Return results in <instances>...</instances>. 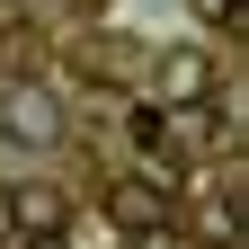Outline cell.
Masks as SVG:
<instances>
[{"mask_svg": "<svg viewBox=\"0 0 249 249\" xmlns=\"http://www.w3.org/2000/svg\"><path fill=\"white\" fill-rule=\"evenodd\" d=\"M18 240V205H9V178H0V249Z\"/></svg>", "mask_w": 249, "mask_h": 249, "instance_id": "ba28073f", "label": "cell"}, {"mask_svg": "<svg viewBox=\"0 0 249 249\" xmlns=\"http://www.w3.org/2000/svg\"><path fill=\"white\" fill-rule=\"evenodd\" d=\"M134 151L151 169H178L187 160V107H134Z\"/></svg>", "mask_w": 249, "mask_h": 249, "instance_id": "3957f363", "label": "cell"}, {"mask_svg": "<svg viewBox=\"0 0 249 249\" xmlns=\"http://www.w3.org/2000/svg\"><path fill=\"white\" fill-rule=\"evenodd\" d=\"M151 89H160V107H196V98H213V53H205V45H169L160 62H151Z\"/></svg>", "mask_w": 249, "mask_h": 249, "instance_id": "7a4b0ae2", "label": "cell"}, {"mask_svg": "<svg viewBox=\"0 0 249 249\" xmlns=\"http://www.w3.org/2000/svg\"><path fill=\"white\" fill-rule=\"evenodd\" d=\"M9 205H18V231H62V223H71V205H62L53 178H18Z\"/></svg>", "mask_w": 249, "mask_h": 249, "instance_id": "5b68a950", "label": "cell"}, {"mask_svg": "<svg viewBox=\"0 0 249 249\" xmlns=\"http://www.w3.org/2000/svg\"><path fill=\"white\" fill-rule=\"evenodd\" d=\"M0 134H9V142H27V151H45V142H62V116H53V98H45V89H9Z\"/></svg>", "mask_w": 249, "mask_h": 249, "instance_id": "277c9868", "label": "cell"}, {"mask_svg": "<svg viewBox=\"0 0 249 249\" xmlns=\"http://www.w3.org/2000/svg\"><path fill=\"white\" fill-rule=\"evenodd\" d=\"M9 249H71V231H18Z\"/></svg>", "mask_w": 249, "mask_h": 249, "instance_id": "52a82bcc", "label": "cell"}, {"mask_svg": "<svg viewBox=\"0 0 249 249\" xmlns=\"http://www.w3.org/2000/svg\"><path fill=\"white\" fill-rule=\"evenodd\" d=\"M0 9H9V0H0Z\"/></svg>", "mask_w": 249, "mask_h": 249, "instance_id": "9c48e42d", "label": "cell"}, {"mask_svg": "<svg viewBox=\"0 0 249 249\" xmlns=\"http://www.w3.org/2000/svg\"><path fill=\"white\" fill-rule=\"evenodd\" d=\"M107 223H116L124 240H160V231H169V187H160V178H116V187H107Z\"/></svg>", "mask_w": 249, "mask_h": 249, "instance_id": "6da1fadb", "label": "cell"}, {"mask_svg": "<svg viewBox=\"0 0 249 249\" xmlns=\"http://www.w3.org/2000/svg\"><path fill=\"white\" fill-rule=\"evenodd\" d=\"M187 9H196L205 27H223V36H240V27H249V0H187Z\"/></svg>", "mask_w": 249, "mask_h": 249, "instance_id": "8992f818", "label": "cell"}]
</instances>
